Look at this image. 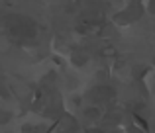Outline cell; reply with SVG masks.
I'll use <instances>...</instances> for the list:
<instances>
[{"instance_id":"9","label":"cell","mask_w":155,"mask_h":133,"mask_svg":"<svg viewBox=\"0 0 155 133\" xmlns=\"http://www.w3.org/2000/svg\"><path fill=\"white\" fill-rule=\"evenodd\" d=\"M88 133H104L102 129H88Z\"/></svg>"},{"instance_id":"1","label":"cell","mask_w":155,"mask_h":133,"mask_svg":"<svg viewBox=\"0 0 155 133\" xmlns=\"http://www.w3.org/2000/svg\"><path fill=\"white\" fill-rule=\"evenodd\" d=\"M6 26L12 37L16 39H31L35 35V24L34 20L24 18V16H8Z\"/></svg>"},{"instance_id":"7","label":"cell","mask_w":155,"mask_h":133,"mask_svg":"<svg viewBox=\"0 0 155 133\" xmlns=\"http://www.w3.org/2000/svg\"><path fill=\"white\" fill-rule=\"evenodd\" d=\"M145 74V67H136V68H134V76H136V78H137V76H143Z\"/></svg>"},{"instance_id":"8","label":"cell","mask_w":155,"mask_h":133,"mask_svg":"<svg viewBox=\"0 0 155 133\" xmlns=\"http://www.w3.org/2000/svg\"><path fill=\"white\" fill-rule=\"evenodd\" d=\"M0 94H2L4 98H8V96H10V92H8V90H6L4 86H0Z\"/></svg>"},{"instance_id":"4","label":"cell","mask_w":155,"mask_h":133,"mask_svg":"<svg viewBox=\"0 0 155 133\" xmlns=\"http://www.w3.org/2000/svg\"><path fill=\"white\" fill-rule=\"evenodd\" d=\"M87 61H88V55H84L83 51H77V53L73 55V63H75L77 67H83Z\"/></svg>"},{"instance_id":"11","label":"cell","mask_w":155,"mask_h":133,"mask_svg":"<svg viewBox=\"0 0 155 133\" xmlns=\"http://www.w3.org/2000/svg\"><path fill=\"white\" fill-rule=\"evenodd\" d=\"M153 129H155V127H153Z\"/></svg>"},{"instance_id":"6","label":"cell","mask_w":155,"mask_h":133,"mask_svg":"<svg viewBox=\"0 0 155 133\" xmlns=\"http://www.w3.org/2000/svg\"><path fill=\"white\" fill-rule=\"evenodd\" d=\"M84 116H87L88 119H96V118H100V110L98 108H87V110H84Z\"/></svg>"},{"instance_id":"2","label":"cell","mask_w":155,"mask_h":133,"mask_svg":"<svg viewBox=\"0 0 155 133\" xmlns=\"http://www.w3.org/2000/svg\"><path fill=\"white\" fill-rule=\"evenodd\" d=\"M88 96H91V100H94V102H106V100L114 98V88L108 86V84H98V86H94L88 92Z\"/></svg>"},{"instance_id":"10","label":"cell","mask_w":155,"mask_h":133,"mask_svg":"<svg viewBox=\"0 0 155 133\" xmlns=\"http://www.w3.org/2000/svg\"><path fill=\"white\" fill-rule=\"evenodd\" d=\"M149 6H151V8H149V10H151V12H155V2H151V4H149Z\"/></svg>"},{"instance_id":"3","label":"cell","mask_w":155,"mask_h":133,"mask_svg":"<svg viewBox=\"0 0 155 133\" xmlns=\"http://www.w3.org/2000/svg\"><path fill=\"white\" fill-rule=\"evenodd\" d=\"M140 4L137 6H132V10H128L126 14H122V16H118V20H122V22H126V20H136V18H140V14H141V10H140Z\"/></svg>"},{"instance_id":"5","label":"cell","mask_w":155,"mask_h":133,"mask_svg":"<svg viewBox=\"0 0 155 133\" xmlns=\"http://www.w3.org/2000/svg\"><path fill=\"white\" fill-rule=\"evenodd\" d=\"M63 125H65V131L67 133H73V131H77V122L73 118H63Z\"/></svg>"}]
</instances>
